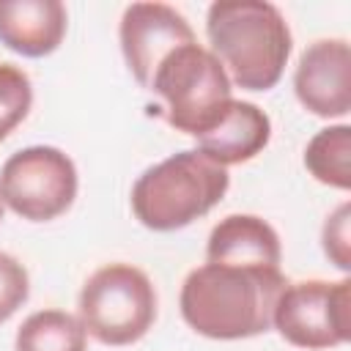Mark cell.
Segmentation results:
<instances>
[{
  "label": "cell",
  "instance_id": "obj_10",
  "mask_svg": "<svg viewBox=\"0 0 351 351\" xmlns=\"http://www.w3.org/2000/svg\"><path fill=\"white\" fill-rule=\"evenodd\" d=\"M66 22L60 0H0V44L25 58L55 52L66 36Z\"/></svg>",
  "mask_w": 351,
  "mask_h": 351
},
{
  "label": "cell",
  "instance_id": "obj_1",
  "mask_svg": "<svg viewBox=\"0 0 351 351\" xmlns=\"http://www.w3.org/2000/svg\"><path fill=\"white\" fill-rule=\"evenodd\" d=\"M280 269L206 263L181 288L184 321L214 340H241L271 329L274 304L285 288Z\"/></svg>",
  "mask_w": 351,
  "mask_h": 351
},
{
  "label": "cell",
  "instance_id": "obj_2",
  "mask_svg": "<svg viewBox=\"0 0 351 351\" xmlns=\"http://www.w3.org/2000/svg\"><path fill=\"white\" fill-rule=\"evenodd\" d=\"M211 55L230 82L244 90H269L280 82L291 55V30L277 5L263 0H219L206 19Z\"/></svg>",
  "mask_w": 351,
  "mask_h": 351
},
{
  "label": "cell",
  "instance_id": "obj_16",
  "mask_svg": "<svg viewBox=\"0 0 351 351\" xmlns=\"http://www.w3.org/2000/svg\"><path fill=\"white\" fill-rule=\"evenodd\" d=\"M27 291L30 282L25 266L16 258L0 252V324H5L25 304Z\"/></svg>",
  "mask_w": 351,
  "mask_h": 351
},
{
  "label": "cell",
  "instance_id": "obj_17",
  "mask_svg": "<svg viewBox=\"0 0 351 351\" xmlns=\"http://www.w3.org/2000/svg\"><path fill=\"white\" fill-rule=\"evenodd\" d=\"M324 250L343 271L351 269V263H348V206H340L337 214L326 222V228H324Z\"/></svg>",
  "mask_w": 351,
  "mask_h": 351
},
{
  "label": "cell",
  "instance_id": "obj_6",
  "mask_svg": "<svg viewBox=\"0 0 351 351\" xmlns=\"http://www.w3.org/2000/svg\"><path fill=\"white\" fill-rule=\"evenodd\" d=\"M77 197L74 162L52 148L33 145L5 159L0 170V200L30 222L58 219Z\"/></svg>",
  "mask_w": 351,
  "mask_h": 351
},
{
  "label": "cell",
  "instance_id": "obj_12",
  "mask_svg": "<svg viewBox=\"0 0 351 351\" xmlns=\"http://www.w3.org/2000/svg\"><path fill=\"white\" fill-rule=\"evenodd\" d=\"M271 137V123L263 110H258L252 101H236L228 107L225 118L197 137V148L206 159L217 162L219 167L241 165L252 156H258Z\"/></svg>",
  "mask_w": 351,
  "mask_h": 351
},
{
  "label": "cell",
  "instance_id": "obj_9",
  "mask_svg": "<svg viewBox=\"0 0 351 351\" xmlns=\"http://www.w3.org/2000/svg\"><path fill=\"white\" fill-rule=\"evenodd\" d=\"M296 96L318 118H343L351 110V49L346 41L310 44L296 66Z\"/></svg>",
  "mask_w": 351,
  "mask_h": 351
},
{
  "label": "cell",
  "instance_id": "obj_8",
  "mask_svg": "<svg viewBox=\"0 0 351 351\" xmlns=\"http://www.w3.org/2000/svg\"><path fill=\"white\" fill-rule=\"evenodd\" d=\"M197 44L189 22L165 3H132L121 19V49L129 71L143 88H151L162 60L184 47Z\"/></svg>",
  "mask_w": 351,
  "mask_h": 351
},
{
  "label": "cell",
  "instance_id": "obj_3",
  "mask_svg": "<svg viewBox=\"0 0 351 351\" xmlns=\"http://www.w3.org/2000/svg\"><path fill=\"white\" fill-rule=\"evenodd\" d=\"M228 170L200 151L148 167L132 189V211L151 230H178L206 217L228 192Z\"/></svg>",
  "mask_w": 351,
  "mask_h": 351
},
{
  "label": "cell",
  "instance_id": "obj_5",
  "mask_svg": "<svg viewBox=\"0 0 351 351\" xmlns=\"http://www.w3.org/2000/svg\"><path fill=\"white\" fill-rule=\"evenodd\" d=\"M156 318V291L145 271L129 263L101 266L80 293V324L104 346L137 343Z\"/></svg>",
  "mask_w": 351,
  "mask_h": 351
},
{
  "label": "cell",
  "instance_id": "obj_11",
  "mask_svg": "<svg viewBox=\"0 0 351 351\" xmlns=\"http://www.w3.org/2000/svg\"><path fill=\"white\" fill-rule=\"evenodd\" d=\"M206 255H208V263L280 269L282 250L269 222L252 214H230L211 230Z\"/></svg>",
  "mask_w": 351,
  "mask_h": 351
},
{
  "label": "cell",
  "instance_id": "obj_18",
  "mask_svg": "<svg viewBox=\"0 0 351 351\" xmlns=\"http://www.w3.org/2000/svg\"><path fill=\"white\" fill-rule=\"evenodd\" d=\"M0 219H3V200H0Z\"/></svg>",
  "mask_w": 351,
  "mask_h": 351
},
{
  "label": "cell",
  "instance_id": "obj_4",
  "mask_svg": "<svg viewBox=\"0 0 351 351\" xmlns=\"http://www.w3.org/2000/svg\"><path fill=\"white\" fill-rule=\"evenodd\" d=\"M148 90L165 99L167 123L192 137L214 129L233 104L230 77L222 63L197 44L173 49L156 69Z\"/></svg>",
  "mask_w": 351,
  "mask_h": 351
},
{
  "label": "cell",
  "instance_id": "obj_14",
  "mask_svg": "<svg viewBox=\"0 0 351 351\" xmlns=\"http://www.w3.org/2000/svg\"><path fill=\"white\" fill-rule=\"evenodd\" d=\"M304 165L321 184L348 189L351 186V129L332 126L318 132L304 151Z\"/></svg>",
  "mask_w": 351,
  "mask_h": 351
},
{
  "label": "cell",
  "instance_id": "obj_7",
  "mask_svg": "<svg viewBox=\"0 0 351 351\" xmlns=\"http://www.w3.org/2000/svg\"><path fill=\"white\" fill-rule=\"evenodd\" d=\"M271 326L296 348L324 351L351 340V282H293L285 285Z\"/></svg>",
  "mask_w": 351,
  "mask_h": 351
},
{
  "label": "cell",
  "instance_id": "obj_15",
  "mask_svg": "<svg viewBox=\"0 0 351 351\" xmlns=\"http://www.w3.org/2000/svg\"><path fill=\"white\" fill-rule=\"evenodd\" d=\"M33 88L22 69L0 63V140H5L30 112Z\"/></svg>",
  "mask_w": 351,
  "mask_h": 351
},
{
  "label": "cell",
  "instance_id": "obj_13",
  "mask_svg": "<svg viewBox=\"0 0 351 351\" xmlns=\"http://www.w3.org/2000/svg\"><path fill=\"white\" fill-rule=\"evenodd\" d=\"M88 332L63 310H38L16 332V351H85Z\"/></svg>",
  "mask_w": 351,
  "mask_h": 351
}]
</instances>
